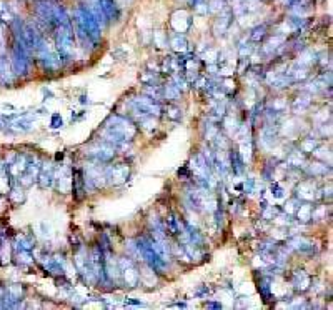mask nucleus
<instances>
[{"instance_id": "nucleus-27", "label": "nucleus", "mask_w": 333, "mask_h": 310, "mask_svg": "<svg viewBox=\"0 0 333 310\" xmlns=\"http://www.w3.org/2000/svg\"><path fill=\"white\" fill-rule=\"evenodd\" d=\"M277 140V129L274 125H266L262 132V142L263 145H274Z\"/></svg>"}, {"instance_id": "nucleus-42", "label": "nucleus", "mask_w": 333, "mask_h": 310, "mask_svg": "<svg viewBox=\"0 0 333 310\" xmlns=\"http://www.w3.org/2000/svg\"><path fill=\"white\" fill-rule=\"evenodd\" d=\"M50 125H52V129H60L64 125L62 117H60L58 114H53L52 115V120H50Z\"/></svg>"}, {"instance_id": "nucleus-15", "label": "nucleus", "mask_w": 333, "mask_h": 310, "mask_svg": "<svg viewBox=\"0 0 333 310\" xmlns=\"http://www.w3.org/2000/svg\"><path fill=\"white\" fill-rule=\"evenodd\" d=\"M53 172H55V167H53L52 162L42 164L40 172H39V177H37V180H39V183H40L42 189H50V187H53Z\"/></svg>"}, {"instance_id": "nucleus-8", "label": "nucleus", "mask_w": 333, "mask_h": 310, "mask_svg": "<svg viewBox=\"0 0 333 310\" xmlns=\"http://www.w3.org/2000/svg\"><path fill=\"white\" fill-rule=\"evenodd\" d=\"M115 152H117V148L102 140L100 144H95V145L90 147L85 153L90 159H94L97 164H107L115 157Z\"/></svg>"}, {"instance_id": "nucleus-30", "label": "nucleus", "mask_w": 333, "mask_h": 310, "mask_svg": "<svg viewBox=\"0 0 333 310\" xmlns=\"http://www.w3.org/2000/svg\"><path fill=\"white\" fill-rule=\"evenodd\" d=\"M9 194H10V200L14 202V204H17V205H20L22 202L25 200V192H23V189L20 185L12 187L9 190Z\"/></svg>"}, {"instance_id": "nucleus-19", "label": "nucleus", "mask_w": 333, "mask_h": 310, "mask_svg": "<svg viewBox=\"0 0 333 310\" xmlns=\"http://www.w3.org/2000/svg\"><path fill=\"white\" fill-rule=\"evenodd\" d=\"M287 44V35H282V34H275L274 37H270L268 42L263 45V52L266 55H274L277 50H280L283 45Z\"/></svg>"}, {"instance_id": "nucleus-40", "label": "nucleus", "mask_w": 333, "mask_h": 310, "mask_svg": "<svg viewBox=\"0 0 333 310\" xmlns=\"http://www.w3.org/2000/svg\"><path fill=\"white\" fill-rule=\"evenodd\" d=\"M223 123H225V129L228 130L230 134H233L235 130H237V120H235L233 117H227L225 122H223Z\"/></svg>"}, {"instance_id": "nucleus-1", "label": "nucleus", "mask_w": 333, "mask_h": 310, "mask_svg": "<svg viewBox=\"0 0 333 310\" xmlns=\"http://www.w3.org/2000/svg\"><path fill=\"white\" fill-rule=\"evenodd\" d=\"M72 25L75 27V37L83 49H95L102 39V27L87 4H78L72 14Z\"/></svg>"}, {"instance_id": "nucleus-29", "label": "nucleus", "mask_w": 333, "mask_h": 310, "mask_svg": "<svg viewBox=\"0 0 333 310\" xmlns=\"http://www.w3.org/2000/svg\"><path fill=\"white\" fill-rule=\"evenodd\" d=\"M162 92H163V97H165L167 100H170V102H177V100L180 99V95H181V92L173 85V83H170V85H165V88H163Z\"/></svg>"}, {"instance_id": "nucleus-7", "label": "nucleus", "mask_w": 333, "mask_h": 310, "mask_svg": "<svg viewBox=\"0 0 333 310\" xmlns=\"http://www.w3.org/2000/svg\"><path fill=\"white\" fill-rule=\"evenodd\" d=\"M129 174L130 169L127 164H110L104 169L105 182L110 183V185H120V183H124L129 178Z\"/></svg>"}, {"instance_id": "nucleus-17", "label": "nucleus", "mask_w": 333, "mask_h": 310, "mask_svg": "<svg viewBox=\"0 0 333 310\" xmlns=\"http://www.w3.org/2000/svg\"><path fill=\"white\" fill-rule=\"evenodd\" d=\"M288 247L296 250V252H301V254H313V250H315L313 242L308 240V238H305V237H301V235L293 237L292 240L288 242Z\"/></svg>"}, {"instance_id": "nucleus-22", "label": "nucleus", "mask_w": 333, "mask_h": 310, "mask_svg": "<svg viewBox=\"0 0 333 310\" xmlns=\"http://www.w3.org/2000/svg\"><path fill=\"white\" fill-rule=\"evenodd\" d=\"M230 169H232V172L235 175H244V172H245V162H244V159L240 157V153L238 150H232L230 152Z\"/></svg>"}, {"instance_id": "nucleus-2", "label": "nucleus", "mask_w": 333, "mask_h": 310, "mask_svg": "<svg viewBox=\"0 0 333 310\" xmlns=\"http://www.w3.org/2000/svg\"><path fill=\"white\" fill-rule=\"evenodd\" d=\"M137 135V125L133 123L129 117L113 114L105 120L104 129H102L100 137L107 144L113 145L115 148L125 145Z\"/></svg>"}, {"instance_id": "nucleus-45", "label": "nucleus", "mask_w": 333, "mask_h": 310, "mask_svg": "<svg viewBox=\"0 0 333 310\" xmlns=\"http://www.w3.org/2000/svg\"><path fill=\"white\" fill-rule=\"evenodd\" d=\"M322 197H328V199H330V197H331V185H328V187H325V189H323Z\"/></svg>"}, {"instance_id": "nucleus-9", "label": "nucleus", "mask_w": 333, "mask_h": 310, "mask_svg": "<svg viewBox=\"0 0 333 310\" xmlns=\"http://www.w3.org/2000/svg\"><path fill=\"white\" fill-rule=\"evenodd\" d=\"M170 27L177 34H187L193 27V15L187 9H178L170 15Z\"/></svg>"}, {"instance_id": "nucleus-5", "label": "nucleus", "mask_w": 333, "mask_h": 310, "mask_svg": "<svg viewBox=\"0 0 333 310\" xmlns=\"http://www.w3.org/2000/svg\"><path fill=\"white\" fill-rule=\"evenodd\" d=\"M12 72L15 75H27L30 69V52L25 49V45L19 40H14L12 45Z\"/></svg>"}, {"instance_id": "nucleus-31", "label": "nucleus", "mask_w": 333, "mask_h": 310, "mask_svg": "<svg viewBox=\"0 0 333 310\" xmlns=\"http://www.w3.org/2000/svg\"><path fill=\"white\" fill-rule=\"evenodd\" d=\"M317 147H318V140L317 139H310V137H308V139H304V140L300 142V145H298V148L304 153H312Z\"/></svg>"}, {"instance_id": "nucleus-44", "label": "nucleus", "mask_w": 333, "mask_h": 310, "mask_svg": "<svg viewBox=\"0 0 333 310\" xmlns=\"http://www.w3.org/2000/svg\"><path fill=\"white\" fill-rule=\"evenodd\" d=\"M253 187H255V180L253 178H247V182L244 183V190L247 194H252L253 192Z\"/></svg>"}, {"instance_id": "nucleus-13", "label": "nucleus", "mask_w": 333, "mask_h": 310, "mask_svg": "<svg viewBox=\"0 0 333 310\" xmlns=\"http://www.w3.org/2000/svg\"><path fill=\"white\" fill-rule=\"evenodd\" d=\"M317 185L312 180H304L300 182L295 189V197L301 202H312L317 197Z\"/></svg>"}, {"instance_id": "nucleus-41", "label": "nucleus", "mask_w": 333, "mask_h": 310, "mask_svg": "<svg viewBox=\"0 0 333 310\" xmlns=\"http://www.w3.org/2000/svg\"><path fill=\"white\" fill-rule=\"evenodd\" d=\"M250 44H252L250 40H248L247 44H245V42H244V44H240V55H241V57L250 55V52L253 50V47H252Z\"/></svg>"}, {"instance_id": "nucleus-21", "label": "nucleus", "mask_w": 333, "mask_h": 310, "mask_svg": "<svg viewBox=\"0 0 333 310\" xmlns=\"http://www.w3.org/2000/svg\"><path fill=\"white\" fill-rule=\"evenodd\" d=\"M266 37H268V23H258V25L253 27L250 34H248V40L255 42V44L263 42Z\"/></svg>"}, {"instance_id": "nucleus-47", "label": "nucleus", "mask_w": 333, "mask_h": 310, "mask_svg": "<svg viewBox=\"0 0 333 310\" xmlns=\"http://www.w3.org/2000/svg\"><path fill=\"white\" fill-rule=\"evenodd\" d=\"M208 308H222V303H207Z\"/></svg>"}, {"instance_id": "nucleus-38", "label": "nucleus", "mask_w": 333, "mask_h": 310, "mask_svg": "<svg viewBox=\"0 0 333 310\" xmlns=\"http://www.w3.org/2000/svg\"><path fill=\"white\" fill-rule=\"evenodd\" d=\"M326 215V207L325 205H313V212H312V219L315 220H320V219H325Z\"/></svg>"}, {"instance_id": "nucleus-24", "label": "nucleus", "mask_w": 333, "mask_h": 310, "mask_svg": "<svg viewBox=\"0 0 333 310\" xmlns=\"http://www.w3.org/2000/svg\"><path fill=\"white\" fill-rule=\"evenodd\" d=\"M312 212H313L312 202H304V204H300L296 207V219L305 224L308 220H312Z\"/></svg>"}, {"instance_id": "nucleus-34", "label": "nucleus", "mask_w": 333, "mask_h": 310, "mask_svg": "<svg viewBox=\"0 0 333 310\" xmlns=\"http://www.w3.org/2000/svg\"><path fill=\"white\" fill-rule=\"evenodd\" d=\"M154 42H155V45L157 47H167V34L163 32V30H155L154 32Z\"/></svg>"}, {"instance_id": "nucleus-3", "label": "nucleus", "mask_w": 333, "mask_h": 310, "mask_svg": "<svg viewBox=\"0 0 333 310\" xmlns=\"http://www.w3.org/2000/svg\"><path fill=\"white\" fill-rule=\"evenodd\" d=\"M135 245H137V255L147 262V265L154 272H159V273H165L167 272L168 262H165L159 254H157V250L152 247V243H150V238L148 237L137 238Z\"/></svg>"}, {"instance_id": "nucleus-43", "label": "nucleus", "mask_w": 333, "mask_h": 310, "mask_svg": "<svg viewBox=\"0 0 333 310\" xmlns=\"http://www.w3.org/2000/svg\"><path fill=\"white\" fill-rule=\"evenodd\" d=\"M40 229H42V235H44V237H50V235H52V227H50V224H47V222H40Z\"/></svg>"}, {"instance_id": "nucleus-10", "label": "nucleus", "mask_w": 333, "mask_h": 310, "mask_svg": "<svg viewBox=\"0 0 333 310\" xmlns=\"http://www.w3.org/2000/svg\"><path fill=\"white\" fill-rule=\"evenodd\" d=\"M107 23H117L122 19V7L117 0H97Z\"/></svg>"}, {"instance_id": "nucleus-28", "label": "nucleus", "mask_w": 333, "mask_h": 310, "mask_svg": "<svg viewBox=\"0 0 333 310\" xmlns=\"http://www.w3.org/2000/svg\"><path fill=\"white\" fill-rule=\"evenodd\" d=\"M312 102V99H310V95L305 94V95H298V97L295 99V102H293V110H295V114H300L301 110H305L308 109V105H310Z\"/></svg>"}, {"instance_id": "nucleus-6", "label": "nucleus", "mask_w": 333, "mask_h": 310, "mask_svg": "<svg viewBox=\"0 0 333 310\" xmlns=\"http://www.w3.org/2000/svg\"><path fill=\"white\" fill-rule=\"evenodd\" d=\"M118 269H120V277L124 278L127 287H137L140 282V272H138L135 262L130 257H122L118 259Z\"/></svg>"}, {"instance_id": "nucleus-26", "label": "nucleus", "mask_w": 333, "mask_h": 310, "mask_svg": "<svg viewBox=\"0 0 333 310\" xmlns=\"http://www.w3.org/2000/svg\"><path fill=\"white\" fill-rule=\"evenodd\" d=\"M287 164L292 165V167H301L305 164V153L300 150V148H296V150L290 152L288 157H287Z\"/></svg>"}, {"instance_id": "nucleus-4", "label": "nucleus", "mask_w": 333, "mask_h": 310, "mask_svg": "<svg viewBox=\"0 0 333 310\" xmlns=\"http://www.w3.org/2000/svg\"><path fill=\"white\" fill-rule=\"evenodd\" d=\"M132 110L135 112V115L140 118L145 117H159L162 115V105L159 104V100H155L148 95H140V97H135L132 100Z\"/></svg>"}, {"instance_id": "nucleus-11", "label": "nucleus", "mask_w": 333, "mask_h": 310, "mask_svg": "<svg viewBox=\"0 0 333 310\" xmlns=\"http://www.w3.org/2000/svg\"><path fill=\"white\" fill-rule=\"evenodd\" d=\"M235 20V15L232 9H225L222 10L220 14H217V19L214 22V32L215 35H225L228 32V28L232 27V23Z\"/></svg>"}, {"instance_id": "nucleus-32", "label": "nucleus", "mask_w": 333, "mask_h": 310, "mask_svg": "<svg viewBox=\"0 0 333 310\" xmlns=\"http://www.w3.org/2000/svg\"><path fill=\"white\" fill-rule=\"evenodd\" d=\"M225 9V0H208V14H220Z\"/></svg>"}, {"instance_id": "nucleus-16", "label": "nucleus", "mask_w": 333, "mask_h": 310, "mask_svg": "<svg viewBox=\"0 0 333 310\" xmlns=\"http://www.w3.org/2000/svg\"><path fill=\"white\" fill-rule=\"evenodd\" d=\"M22 297H23V287L20 284L9 285L4 292V299L7 300V303H5L4 307H14V302L22 300Z\"/></svg>"}, {"instance_id": "nucleus-12", "label": "nucleus", "mask_w": 333, "mask_h": 310, "mask_svg": "<svg viewBox=\"0 0 333 310\" xmlns=\"http://www.w3.org/2000/svg\"><path fill=\"white\" fill-rule=\"evenodd\" d=\"M53 185H55L60 192H69L72 187V172L67 169L65 165H60L58 169L53 172Z\"/></svg>"}, {"instance_id": "nucleus-18", "label": "nucleus", "mask_w": 333, "mask_h": 310, "mask_svg": "<svg viewBox=\"0 0 333 310\" xmlns=\"http://www.w3.org/2000/svg\"><path fill=\"white\" fill-rule=\"evenodd\" d=\"M310 284H312V278L310 275L305 272V270H295L293 275H292V285L295 290L298 292H305L310 289Z\"/></svg>"}, {"instance_id": "nucleus-37", "label": "nucleus", "mask_w": 333, "mask_h": 310, "mask_svg": "<svg viewBox=\"0 0 333 310\" xmlns=\"http://www.w3.org/2000/svg\"><path fill=\"white\" fill-rule=\"evenodd\" d=\"M167 117L172 120H180L181 118V110L177 105H167Z\"/></svg>"}, {"instance_id": "nucleus-36", "label": "nucleus", "mask_w": 333, "mask_h": 310, "mask_svg": "<svg viewBox=\"0 0 333 310\" xmlns=\"http://www.w3.org/2000/svg\"><path fill=\"white\" fill-rule=\"evenodd\" d=\"M10 260V247L9 243L0 242V264H5V262Z\"/></svg>"}, {"instance_id": "nucleus-33", "label": "nucleus", "mask_w": 333, "mask_h": 310, "mask_svg": "<svg viewBox=\"0 0 333 310\" xmlns=\"http://www.w3.org/2000/svg\"><path fill=\"white\" fill-rule=\"evenodd\" d=\"M285 192H287V190L283 189L282 183H278V182H274V185L270 187V194H271V197H274V199H277V200L283 199V197L287 195Z\"/></svg>"}, {"instance_id": "nucleus-25", "label": "nucleus", "mask_w": 333, "mask_h": 310, "mask_svg": "<svg viewBox=\"0 0 333 310\" xmlns=\"http://www.w3.org/2000/svg\"><path fill=\"white\" fill-rule=\"evenodd\" d=\"M307 172L313 177H322L326 175V172H330V164L326 165L325 162H313L307 165Z\"/></svg>"}, {"instance_id": "nucleus-23", "label": "nucleus", "mask_w": 333, "mask_h": 310, "mask_svg": "<svg viewBox=\"0 0 333 310\" xmlns=\"http://www.w3.org/2000/svg\"><path fill=\"white\" fill-rule=\"evenodd\" d=\"M170 45L177 53H185L189 50V40H187L185 34H175L170 40Z\"/></svg>"}, {"instance_id": "nucleus-14", "label": "nucleus", "mask_w": 333, "mask_h": 310, "mask_svg": "<svg viewBox=\"0 0 333 310\" xmlns=\"http://www.w3.org/2000/svg\"><path fill=\"white\" fill-rule=\"evenodd\" d=\"M72 190H74V197L77 200H82L83 195L87 194L85 187V177H83L82 169H74L72 170Z\"/></svg>"}, {"instance_id": "nucleus-35", "label": "nucleus", "mask_w": 333, "mask_h": 310, "mask_svg": "<svg viewBox=\"0 0 333 310\" xmlns=\"http://www.w3.org/2000/svg\"><path fill=\"white\" fill-rule=\"evenodd\" d=\"M219 53L220 52L217 49H214V47H207V50H205V53H203V60L208 62V64L215 62L217 58H219Z\"/></svg>"}, {"instance_id": "nucleus-39", "label": "nucleus", "mask_w": 333, "mask_h": 310, "mask_svg": "<svg viewBox=\"0 0 333 310\" xmlns=\"http://www.w3.org/2000/svg\"><path fill=\"white\" fill-rule=\"evenodd\" d=\"M287 109V104L283 102V100H274V102H271V110L274 112H277V114H282L283 110Z\"/></svg>"}, {"instance_id": "nucleus-20", "label": "nucleus", "mask_w": 333, "mask_h": 310, "mask_svg": "<svg viewBox=\"0 0 333 310\" xmlns=\"http://www.w3.org/2000/svg\"><path fill=\"white\" fill-rule=\"evenodd\" d=\"M184 229H185V220H184V219H178L177 215H175V213H172V215L167 217L165 230L170 232L172 235L178 237L181 232H184Z\"/></svg>"}, {"instance_id": "nucleus-48", "label": "nucleus", "mask_w": 333, "mask_h": 310, "mask_svg": "<svg viewBox=\"0 0 333 310\" xmlns=\"http://www.w3.org/2000/svg\"><path fill=\"white\" fill-rule=\"evenodd\" d=\"M282 2H283V4H285V5H290V4H293V2H295V0H282Z\"/></svg>"}, {"instance_id": "nucleus-46", "label": "nucleus", "mask_w": 333, "mask_h": 310, "mask_svg": "<svg viewBox=\"0 0 333 310\" xmlns=\"http://www.w3.org/2000/svg\"><path fill=\"white\" fill-rule=\"evenodd\" d=\"M208 292H210V289H208V287H203L202 290H198L197 294H198V295H208Z\"/></svg>"}]
</instances>
